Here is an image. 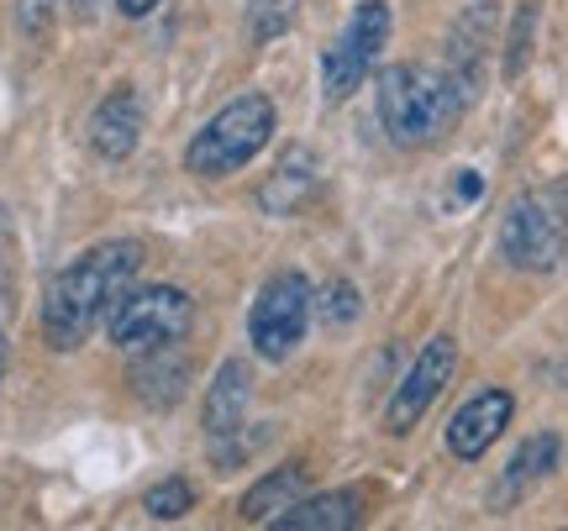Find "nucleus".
I'll list each match as a JSON object with an SVG mask.
<instances>
[{"instance_id":"nucleus-16","label":"nucleus","mask_w":568,"mask_h":531,"mask_svg":"<svg viewBox=\"0 0 568 531\" xmlns=\"http://www.w3.org/2000/svg\"><path fill=\"white\" fill-rule=\"evenodd\" d=\"M295 500H305V469L301 463L274 469L268 479H258V484L243 494V521H280Z\"/></svg>"},{"instance_id":"nucleus-15","label":"nucleus","mask_w":568,"mask_h":531,"mask_svg":"<svg viewBox=\"0 0 568 531\" xmlns=\"http://www.w3.org/2000/svg\"><path fill=\"white\" fill-rule=\"evenodd\" d=\"M311 190H316V159H311L305 147H290L280 159V169H274L264 180V190H258V205H264L268 216H290Z\"/></svg>"},{"instance_id":"nucleus-17","label":"nucleus","mask_w":568,"mask_h":531,"mask_svg":"<svg viewBox=\"0 0 568 531\" xmlns=\"http://www.w3.org/2000/svg\"><path fill=\"white\" fill-rule=\"evenodd\" d=\"M301 6L305 0H247V32L258 42L284 38L295 27V17H301Z\"/></svg>"},{"instance_id":"nucleus-18","label":"nucleus","mask_w":568,"mask_h":531,"mask_svg":"<svg viewBox=\"0 0 568 531\" xmlns=\"http://www.w3.org/2000/svg\"><path fill=\"white\" fill-rule=\"evenodd\" d=\"M195 506V484L190 479H163L159 490H148V515L153 521H174Z\"/></svg>"},{"instance_id":"nucleus-6","label":"nucleus","mask_w":568,"mask_h":531,"mask_svg":"<svg viewBox=\"0 0 568 531\" xmlns=\"http://www.w3.org/2000/svg\"><path fill=\"white\" fill-rule=\"evenodd\" d=\"M305 321H311V285H305L301 268H284L258 289V300L247 310V337H253L258 358L284 364L290 353L301 348Z\"/></svg>"},{"instance_id":"nucleus-8","label":"nucleus","mask_w":568,"mask_h":531,"mask_svg":"<svg viewBox=\"0 0 568 531\" xmlns=\"http://www.w3.org/2000/svg\"><path fill=\"white\" fill-rule=\"evenodd\" d=\"M453 368H458V343L453 337H432L422 348V358L410 364V374L400 379V389L389 395V410H385V427L395 431V437H406L416 421H422L426 410H432V400L447 389V379H453Z\"/></svg>"},{"instance_id":"nucleus-22","label":"nucleus","mask_w":568,"mask_h":531,"mask_svg":"<svg viewBox=\"0 0 568 531\" xmlns=\"http://www.w3.org/2000/svg\"><path fill=\"white\" fill-rule=\"evenodd\" d=\"M0 379H6V337H0Z\"/></svg>"},{"instance_id":"nucleus-11","label":"nucleus","mask_w":568,"mask_h":531,"mask_svg":"<svg viewBox=\"0 0 568 531\" xmlns=\"http://www.w3.org/2000/svg\"><path fill=\"white\" fill-rule=\"evenodd\" d=\"M247 395H253V374H247L243 358H226L216 368V379L205 389V431L222 442V437H237L247 416Z\"/></svg>"},{"instance_id":"nucleus-12","label":"nucleus","mask_w":568,"mask_h":531,"mask_svg":"<svg viewBox=\"0 0 568 531\" xmlns=\"http://www.w3.org/2000/svg\"><path fill=\"white\" fill-rule=\"evenodd\" d=\"M184 385H190V368H184V358L174 353V343H169V348L138 353V364H132V389H138L142 406H153V410L180 406Z\"/></svg>"},{"instance_id":"nucleus-19","label":"nucleus","mask_w":568,"mask_h":531,"mask_svg":"<svg viewBox=\"0 0 568 531\" xmlns=\"http://www.w3.org/2000/svg\"><path fill=\"white\" fill-rule=\"evenodd\" d=\"M531 27H537V0H521V11H516V32H510V53H506V74H510V80L527 69Z\"/></svg>"},{"instance_id":"nucleus-7","label":"nucleus","mask_w":568,"mask_h":531,"mask_svg":"<svg viewBox=\"0 0 568 531\" xmlns=\"http://www.w3.org/2000/svg\"><path fill=\"white\" fill-rule=\"evenodd\" d=\"M385 42H389V6L385 0H364V6L347 17L343 32H337V42L322 53L326 101H347V95L368 80V69L379 63Z\"/></svg>"},{"instance_id":"nucleus-13","label":"nucleus","mask_w":568,"mask_h":531,"mask_svg":"<svg viewBox=\"0 0 568 531\" xmlns=\"http://www.w3.org/2000/svg\"><path fill=\"white\" fill-rule=\"evenodd\" d=\"M558 452H564V442H558L552 431H537V437H527V442H521V452L510 458V469L500 473V484H495V494H489V500H495L500 511H506V506H516V500H521L531 484H542V479L558 469Z\"/></svg>"},{"instance_id":"nucleus-3","label":"nucleus","mask_w":568,"mask_h":531,"mask_svg":"<svg viewBox=\"0 0 568 531\" xmlns=\"http://www.w3.org/2000/svg\"><path fill=\"white\" fill-rule=\"evenodd\" d=\"M274 137V101L258 95V90H243L237 101H226L211 122L190 137L184 147V169L195 180H226L243 164H253L264 143Z\"/></svg>"},{"instance_id":"nucleus-9","label":"nucleus","mask_w":568,"mask_h":531,"mask_svg":"<svg viewBox=\"0 0 568 531\" xmlns=\"http://www.w3.org/2000/svg\"><path fill=\"white\" fill-rule=\"evenodd\" d=\"M510 416H516V400H510V389H479L468 406L453 410V421H447V452L453 458H485L495 448V437L510 427Z\"/></svg>"},{"instance_id":"nucleus-2","label":"nucleus","mask_w":568,"mask_h":531,"mask_svg":"<svg viewBox=\"0 0 568 531\" xmlns=\"http://www.w3.org/2000/svg\"><path fill=\"white\" fill-rule=\"evenodd\" d=\"M468 90L443 69H422V63H389L379 74V122H385L389 143L426 147L437 143L447 126L464 116Z\"/></svg>"},{"instance_id":"nucleus-14","label":"nucleus","mask_w":568,"mask_h":531,"mask_svg":"<svg viewBox=\"0 0 568 531\" xmlns=\"http://www.w3.org/2000/svg\"><path fill=\"white\" fill-rule=\"evenodd\" d=\"M364 521V494L358 490H332L316 500H295L290 511L274 521L280 531H347Z\"/></svg>"},{"instance_id":"nucleus-20","label":"nucleus","mask_w":568,"mask_h":531,"mask_svg":"<svg viewBox=\"0 0 568 531\" xmlns=\"http://www.w3.org/2000/svg\"><path fill=\"white\" fill-rule=\"evenodd\" d=\"M322 316L332 321V327L353 321V316H358V289L347 285V279H332V285L322 289Z\"/></svg>"},{"instance_id":"nucleus-10","label":"nucleus","mask_w":568,"mask_h":531,"mask_svg":"<svg viewBox=\"0 0 568 531\" xmlns=\"http://www.w3.org/2000/svg\"><path fill=\"white\" fill-rule=\"evenodd\" d=\"M138 137H142V95L132 84H116L90 116V147L105 164H122V159H132Z\"/></svg>"},{"instance_id":"nucleus-1","label":"nucleus","mask_w":568,"mask_h":531,"mask_svg":"<svg viewBox=\"0 0 568 531\" xmlns=\"http://www.w3.org/2000/svg\"><path fill=\"white\" fill-rule=\"evenodd\" d=\"M142 268V247L138 243H95L90 253H80L74 264H63L48 279L42 295V337L53 353H74L101 327L111 306L122 300V289L138 279Z\"/></svg>"},{"instance_id":"nucleus-5","label":"nucleus","mask_w":568,"mask_h":531,"mask_svg":"<svg viewBox=\"0 0 568 531\" xmlns=\"http://www.w3.org/2000/svg\"><path fill=\"white\" fill-rule=\"evenodd\" d=\"M195 327V300L180 285H148V289H122V300L105 316V331L122 353H148L180 343Z\"/></svg>"},{"instance_id":"nucleus-23","label":"nucleus","mask_w":568,"mask_h":531,"mask_svg":"<svg viewBox=\"0 0 568 531\" xmlns=\"http://www.w3.org/2000/svg\"><path fill=\"white\" fill-rule=\"evenodd\" d=\"M74 6H90V0H74Z\"/></svg>"},{"instance_id":"nucleus-21","label":"nucleus","mask_w":568,"mask_h":531,"mask_svg":"<svg viewBox=\"0 0 568 531\" xmlns=\"http://www.w3.org/2000/svg\"><path fill=\"white\" fill-rule=\"evenodd\" d=\"M153 6H159V0H116V11H122V17H148V11H153Z\"/></svg>"},{"instance_id":"nucleus-4","label":"nucleus","mask_w":568,"mask_h":531,"mask_svg":"<svg viewBox=\"0 0 568 531\" xmlns=\"http://www.w3.org/2000/svg\"><path fill=\"white\" fill-rule=\"evenodd\" d=\"M500 253L521 274H552L568 253V201L564 190H527L516 195L500 222Z\"/></svg>"}]
</instances>
